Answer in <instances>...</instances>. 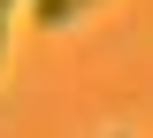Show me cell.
I'll return each instance as SVG.
<instances>
[{"mask_svg": "<svg viewBox=\"0 0 153 138\" xmlns=\"http://www.w3.org/2000/svg\"><path fill=\"white\" fill-rule=\"evenodd\" d=\"M100 0H31V16H38V31H61V23H76V16H92Z\"/></svg>", "mask_w": 153, "mask_h": 138, "instance_id": "1", "label": "cell"}, {"mask_svg": "<svg viewBox=\"0 0 153 138\" xmlns=\"http://www.w3.org/2000/svg\"><path fill=\"white\" fill-rule=\"evenodd\" d=\"M0 54H8V23H0Z\"/></svg>", "mask_w": 153, "mask_h": 138, "instance_id": "2", "label": "cell"}, {"mask_svg": "<svg viewBox=\"0 0 153 138\" xmlns=\"http://www.w3.org/2000/svg\"><path fill=\"white\" fill-rule=\"evenodd\" d=\"M8 8H16V0H0V23H8Z\"/></svg>", "mask_w": 153, "mask_h": 138, "instance_id": "3", "label": "cell"}]
</instances>
